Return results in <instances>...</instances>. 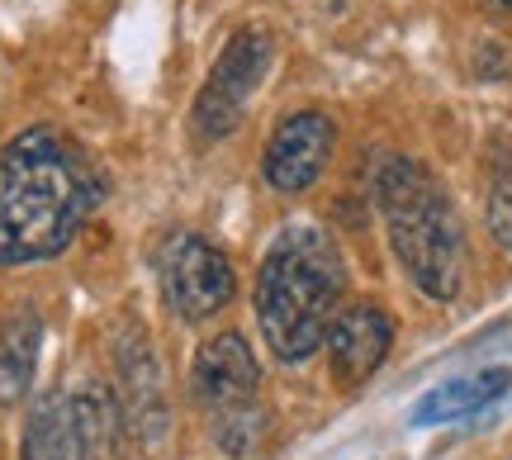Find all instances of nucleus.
<instances>
[{"instance_id": "nucleus-1", "label": "nucleus", "mask_w": 512, "mask_h": 460, "mask_svg": "<svg viewBox=\"0 0 512 460\" xmlns=\"http://www.w3.org/2000/svg\"><path fill=\"white\" fill-rule=\"evenodd\" d=\"M100 200L86 152L57 129L15 133L0 148V266L57 257Z\"/></svg>"}, {"instance_id": "nucleus-2", "label": "nucleus", "mask_w": 512, "mask_h": 460, "mask_svg": "<svg viewBox=\"0 0 512 460\" xmlns=\"http://www.w3.org/2000/svg\"><path fill=\"white\" fill-rule=\"evenodd\" d=\"M347 290V266L323 228H285L256 271L261 337L280 361H309L323 347L337 299Z\"/></svg>"}, {"instance_id": "nucleus-3", "label": "nucleus", "mask_w": 512, "mask_h": 460, "mask_svg": "<svg viewBox=\"0 0 512 460\" xmlns=\"http://www.w3.org/2000/svg\"><path fill=\"white\" fill-rule=\"evenodd\" d=\"M375 200L389 223V242L399 252L408 280L427 299H456L465 276V233L456 204L418 162L394 157L375 176Z\"/></svg>"}, {"instance_id": "nucleus-4", "label": "nucleus", "mask_w": 512, "mask_h": 460, "mask_svg": "<svg viewBox=\"0 0 512 460\" xmlns=\"http://www.w3.org/2000/svg\"><path fill=\"white\" fill-rule=\"evenodd\" d=\"M190 389H195V404L214 423V442L228 456H247L261 442V423H266L261 404H256L261 366L242 332H223L214 342H204L195 370H190Z\"/></svg>"}, {"instance_id": "nucleus-5", "label": "nucleus", "mask_w": 512, "mask_h": 460, "mask_svg": "<svg viewBox=\"0 0 512 460\" xmlns=\"http://www.w3.org/2000/svg\"><path fill=\"white\" fill-rule=\"evenodd\" d=\"M271 48H275V38L261 24H247V29H238V34L228 38V48L214 62V72H209L200 100H195V124L209 138H223V133L238 129L247 100L261 86L266 67H271Z\"/></svg>"}, {"instance_id": "nucleus-6", "label": "nucleus", "mask_w": 512, "mask_h": 460, "mask_svg": "<svg viewBox=\"0 0 512 460\" xmlns=\"http://www.w3.org/2000/svg\"><path fill=\"white\" fill-rule=\"evenodd\" d=\"M162 295L181 318H209L233 299V266L214 242L181 233L162 247Z\"/></svg>"}, {"instance_id": "nucleus-7", "label": "nucleus", "mask_w": 512, "mask_h": 460, "mask_svg": "<svg viewBox=\"0 0 512 460\" xmlns=\"http://www.w3.org/2000/svg\"><path fill=\"white\" fill-rule=\"evenodd\" d=\"M328 157H332V119L318 110H304V114L280 119V129L266 143L261 171H266V181L280 195H299V190H309L323 176Z\"/></svg>"}, {"instance_id": "nucleus-8", "label": "nucleus", "mask_w": 512, "mask_h": 460, "mask_svg": "<svg viewBox=\"0 0 512 460\" xmlns=\"http://www.w3.org/2000/svg\"><path fill=\"white\" fill-rule=\"evenodd\" d=\"M323 342H328V361H332L337 385L356 389L384 366L389 342H394V323H389V313L375 309V304H351V309H342L332 318V328Z\"/></svg>"}, {"instance_id": "nucleus-9", "label": "nucleus", "mask_w": 512, "mask_h": 460, "mask_svg": "<svg viewBox=\"0 0 512 460\" xmlns=\"http://www.w3.org/2000/svg\"><path fill=\"white\" fill-rule=\"evenodd\" d=\"M508 389H512V370L508 366H489V370H479V375H465V380L437 385L427 399H418V408H413V427L470 418V413H479V408L498 404Z\"/></svg>"}, {"instance_id": "nucleus-10", "label": "nucleus", "mask_w": 512, "mask_h": 460, "mask_svg": "<svg viewBox=\"0 0 512 460\" xmlns=\"http://www.w3.org/2000/svg\"><path fill=\"white\" fill-rule=\"evenodd\" d=\"M19 460H81L72 394H43L38 399L34 413H29V427H24Z\"/></svg>"}, {"instance_id": "nucleus-11", "label": "nucleus", "mask_w": 512, "mask_h": 460, "mask_svg": "<svg viewBox=\"0 0 512 460\" xmlns=\"http://www.w3.org/2000/svg\"><path fill=\"white\" fill-rule=\"evenodd\" d=\"M76 413V442H81V460H124V418L105 389H76L72 394Z\"/></svg>"}, {"instance_id": "nucleus-12", "label": "nucleus", "mask_w": 512, "mask_h": 460, "mask_svg": "<svg viewBox=\"0 0 512 460\" xmlns=\"http://www.w3.org/2000/svg\"><path fill=\"white\" fill-rule=\"evenodd\" d=\"M38 313L19 309L5 328H0V394L5 399H19L29 380H34V361H38Z\"/></svg>"}, {"instance_id": "nucleus-13", "label": "nucleus", "mask_w": 512, "mask_h": 460, "mask_svg": "<svg viewBox=\"0 0 512 460\" xmlns=\"http://www.w3.org/2000/svg\"><path fill=\"white\" fill-rule=\"evenodd\" d=\"M489 228L512 252V166H503L494 176V190H489Z\"/></svg>"}, {"instance_id": "nucleus-14", "label": "nucleus", "mask_w": 512, "mask_h": 460, "mask_svg": "<svg viewBox=\"0 0 512 460\" xmlns=\"http://www.w3.org/2000/svg\"><path fill=\"white\" fill-rule=\"evenodd\" d=\"M498 5H512V0H498Z\"/></svg>"}]
</instances>
